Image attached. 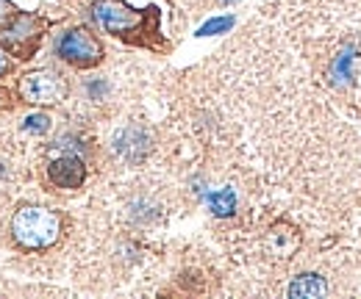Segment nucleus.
<instances>
[{"mask_svg": "<svg viewBox=\"0 0 361 299\" xmlns=\"http://www.w3.org/2000/svg\"><path fill=\"white\" fill-rule=\"evenodd\" d=\"M223 3H231V0H223Z\"/></svg>", "mask_w": 361, "mask_h": 299, "instance_id": "nucleus-12", "label": "nucleus"}, {"mask_svg": "<svg viewBox=\"0 0 361 299\" xmlns=\"http://www.w3.org/2000/svg\"><path fill=\"white\" fill-rule=\"evenodd\" d=\"M56 53L61 61L78 67V70H92L103 61V44L100 39L87 31V28H70L59 37L56 42Z\"/></svg>", "mask_w": 361, "mask_h": 299, "instance_id": "nucleus-3", "label": "nucleus"}, {"mask_svg": "<svg viewBox=\"0 0 361 299\" xmlns=\"http://www.w3.org/2000/svg\"><path fill=\"white\" fill-rule=\"evenodd\" d=\"M11 233L25 250H47L61 236V219L50 208L25 205L11 219Z\"/></svg>", "mask_w": 361, "mask_h": 299, "instance_id": "nucleus-2", "label": "nucleus"}, {"mask_svg": "<svg viewBox=\"0 0 361 299\" xmlns=\"http://www.w3.org/2000/svg\"><path fill=\"white\" fill-rule=\"evenodd\" d=\"M6 70V56H3V50H0V72Z\"/></svg>", "mask_w": 361, "mask_h": 299, "instance_id": "nucleus-10", "label": "nucleus"}, {"mask_svg": "<svg viewBox=\"0 0 361 299\" xmlns=\"http://www.w3.org/2000/svg\"><path fill=\"white\" fill-rule=\"evenodd\" d=\"M3 14H6V6H3V0H0V17H3Z\"/></svg>", "mask_w": 361, "mask_h": 299, "instance_id": "nucleus-11", "label": "nucleus"}, {"mask_svg": "<svg viewBox=\"0 0 361 299\" xmlns=\"http://www.w3.org/2000/svg\"><path fill=\"white\" fill-rule=\"evenodd\" d=\"M92 20L100 31L131 44H150L159 37V11L145 8L139 11L126 0H94L92 3Z\"/></svg>", "mask_w": 361, "mask_h": 299, "instance_id": "nucleus-1", "label": "nucleus"}, {"mask_svg": "<svg viewBox=\"0 0 361 299\" xmlns=\"http://www.w3.org/2000/svg\"><path fill=\"white\" fill-rule=\"evenodd\" d=\"M328 294V286L319 274H300L289 286V297H322Z\"/></svg>", "mask_w": 361, "mask_h": 299, "instance_id": "nucleus-6", "label": "nucleus"}, {"mask_svg": "<svg viewBox=\"0 0 361 299\" xmlns=\"http://www.w3.org/2000/svg\"><path fill=\"white\" fill-rule=\"evenodd\" d=\"M233 25V17H220V20H209L200 31H197V37H212V34H223Z\"/></svg>", "mask_w": 361, "mask_h": 299, "instance_id": "nucleus-9", "label": "nucleus"}, {"mask_svg": "<svg viewBox=\"0 0 361 299\" xmlns=\"http://www.w3.org/2000/svg\"><path fill=\"white\" fill-rule=\"evenodd\" d=\"M209 205H212V211L217 216H231L233 208H236V197H233L231 189H223V191H214L209 197Z\"/></svg>", "mask_w": 361, "mask_h": 299, "instance_id": "nucleus-7", "label": "nucleus"}, {"mask_svg": "<svg viewBox=\"0 0 361 299\" xmlns=\"http://www.w3.org/2000/svg\"><path fill=\"white\" fill-rule=\"evenodd\" d=\"M23 130H28V133H47L50 130V117L47 114H31V117H25Z\"/></svg>", "mask_w": 361, "mask_h": 299, "instance_id": "nucleus-8", "label": "nucleus"}, {"mask_svg": "<svg viewBox=\"0 0 361 299\" xmlns=\"http://www.w3.org/2000/svg\"><path fill=\"white\" fill-rule=\"evenodd\" d=\"M67 94V84L59 72L53 70H37V72H28L23 75L20 81V97L25 103H34V106H53V103H61Z\"/></svg>", "mask_w": 361, "mask_h": 299, "instance_id": "nucleus-4", "label": "nucleus"}, {"mask_svg": "<svg viewBox=\"0 0 361 299\" xmlns=\"http://www.w3.org/2000/svg\"><path fill=\"white\" fill-rule=\"evenodd\" d=\"M47 177H50V183L59 186V189H81L84 180H87V167H84V161L75 158V155H59V158L50 161Z\"/></svg>", "mask_w": 361, "mask_h": 299, "instance_id": "nucleus-5", "label": "nucleus"}]
</instances>
